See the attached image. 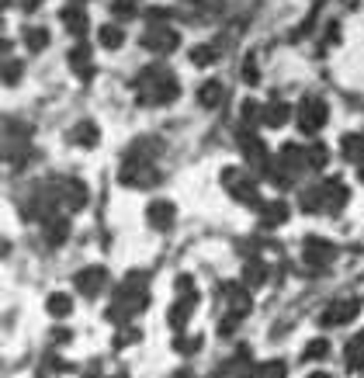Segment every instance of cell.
Returning a JSON list of instances; mask_svg holds the SVG:
<instances>
[{"label": "cell", "instance_id": "d4e9b609", "mask_svg": "<svg viewBox=\"0 0 364 378\" xmlns=\"http://www.w3.org/2000/svg\"><path fill=\"white\" fill-rule=\"evenodd\" d=\"M285 361H268V364H260V371H257V378H285Z\"/></svg>", "mask_w": 364, "mask_h": 378}, {"label": "cell", "instance_id": "9a60e30c", "mask_svg": "<svg viewBox=\"0 0 364 378\" xmlns=\"http://www.w3.org/2000/svg\"><path fill=\"white\" fill-rule=\"evenodd\" d=\"M288 118H291V108L281 104V101H274V104L264 108V125H271V129H281Z\"/></svg>", "mask_w": 364, "mask_h": 378}, {"label": "cell", "instance_id": "4fadbf2b", "mask_svg": "<svg viewBox=\"0 0 364 378\" xmlns=\"http://www.w3.org/2000/svg\"><path fill=\"white\" fill-rule=\"evenodd\" d=\"M260 215H264V226H281V223L288 219V205H285V198L260 205Z\"/></svg>", "mask_w": 364, "mask_h": 378}, {"label": "cell", "instance_id": "1f68e13d", "mask_svg": "<svg viewBox=\"0 0 364 378\" xmlns=\"http://www.w3.org/2000/svg\"><path fill=\"white\" fill-rule=\"evenodd\" d=\"M326 351H330V344H326V340H312V344L305 347V357H323Z\"/></svg>", "mask_w": 364, "mask_h": 378}, {"label": "cell", "instance_id": "ba28073f", "mask_svg": "<svg viewBox=\"0 0 364 378\" xmlns=\"http://www.w3.org/2000/svg\"><path fill=\"white\" fill-rule=\"evenodd\" d=\"M333 260V247L326 240H305V264L309 267H326Z\"/></svg>", "mask_w": 364, "mask_h": 378}, {"label": "cell", "instance_id": "7c38bea8", "mask_svg": "<svg viewBox=\"0 0 364 378\" xmlns=\"http://www.w3.org/2000/svg\"><path fill=\"white\" fill-rule=\"evenodd\" d=\"M222 97H226V87H222L219 80H205V84L198 87V101H201V108H216Z\"/></svg>", "mask_w": 364, "mask_h": 378}, {"label": "cell", "instance_id": "9c48e42d", "mask_svg": "<svg viewBox=\"0 0 364 378\" xmlns=\"http://www.w3.org/2000/svg\"><path fill=\"white\" fill-rule=\"evenodd\" d=\"M281 167H288V174H302L309 167V149H298V146H285L281 149Z\"/></svg>", "mask_w": 364, "mask_h": 378}, {"label": "cell", "instance_id": "d6986e66", "mask_svg": "<svg viewBox=\"0 0 364 378\" xmlns=\"http://www.w3.org/2000/svg\"><path fill=\"white\" fill-rule=\"evenodd\" d=\"M49 312H52V316H70V312H73V299L63 295V292L49 295Z\"/></svg>", "mask_w": 364, "mask_h": 378}, {"label": "cell", "instance_id": "5bb4252c", "mask_svg": "<svg viewBox=\"0 0 364 378\" xmlns=\"http://www.w3.org/2000/svg\"><path fill=\"white\" fill-rule=\"evenodd\" d=\"M226 299H229V309H233L236 316H246V309H250V292H246L243 285H226Z\"/></svg>", "mask_w": 364, "mask_h": 378}, {"label": "cell", "instance_id": "603a6c76", "mask_svg": "<svg viewBox=\"0 0 364 378\" xmlns=\"http://www.w3.org/2000/svg\"><path fill=\"white\" fill-rule=\"evenodd\" d=\"M347 361H350V368H361V364H364V333H357V337L347 344Z\"/></svg>", "mask_w": 364, "mask_h": 378}, {"label": "cell", "instance_id": "d6a6232c", "mask_svg": "<svg viewBox=\"0 0 364 378\" xmlns=\"http://www.w3.org/2000/svg\"><path fill=\"white\" fill-rule=\"evenodd\" d=\"M112 11H115L118 18H132V14H135V8H132V0H115V4H112Z\"/></svg>", "mask_w": 364, "mask_h": 378}, {"label": "cell", "instance_id": "6da1fadb", "mask_svg": "<svg viewBox=\"0 0 364 378\" xmlns=\"http://www.w3.org/2000/svg\"><path fill=\"white\" fill-rule=\"evenodd\" d=\"M174 97H177V80H174L167 70L149 66V70L139 77V101H146V104H167V101H174Z\"/></svg>", "mask_w": 364, "mask_h": 378}, {"label": "cell", "instance_id": "30bf717a", "mask_svg": "<svg viewBox=\"0 0 364 378\" xmlns=\"http://www.w3.org/2000/svg\"><path fill=\"white\" fill-rule=\"evenodd\" d=\"M70 66H73V73L83 77V80L94 77V63H90V49H87V45H77V49L70 52Z\"/></svg>", "mask_w": 364, "mask_h": 378}, {"label": "cell", "instance_id": "44dd1931", "mask_svg": "<svg viewBox=\"0 0 364 378\" xmlns=\"http://www.w3.org/2000/svg\"><path fill=\"white\" fill-rule=\"evenodd\" d=\"M122 42H125V32H122V28H115V25H104V28H101V45H104V49H118Z\"/></svg>", "mask_w": 364, "mask_h": 378}, {"label": "cell", "instance_id": "836d02e7", "mask_svg": "<svg viewBox=\"0 0 364 378\" xmlns=\"http://www.w3.org/2000/svg\"><path fill=\"white\" fill-rule=\"evenodd\" d=\"M18 77H21V63L11 60V63L4 66V84H18Z\"/></svg>", "mask_w": 364, "mask_h": 378}, {"label": "cell", "instance_id": "ac0fdd59", "mask_svg": "<svg viewBox=\"0 0 364 378\" xmlns=\"http://www.w3.org/2000/svg\"><path fill=\"white\" fill-rule=\"evenodd\" d=\"M97 136H101V132H97L94 122H80V125L73 129V139H77L80 146H97Z\"/></svg>", "mask_w": 364, "mask_h": 378}, {"label": "cell", "instance_id": "3957f363", "mask_svg": "<svg viewBox=\"0 0 364 378\" xmlns=\"http://www.w3.org/2000/svg\"><path fill=\"white\" fill-rule=\"evenodd\" d=\"M222 184H226L229 194H236L239 201H246V205H260V198H253V181H250L239 167H229V171L222 174Z\"/></svg>", "mask_w": 364, "mask_h": 378}, {"label": "cell", "instance_id": "52a82bcc", "mask_svg": "<svg viewBox=\"0 0 364 378\" xmlns=\"http://www.w3.org/2000/svg\"><path fill=\"white\" fill-rule=\"evenodd\" d=\"M361 312V302L357 299H347V302H333L326 312H323V327H337V323H350L354 316Z\"/></svg>", "mask_w": 364, "mask_h": 378}, {"label": "cell", "instance_id": "5b68a950", "mask_svg": "<svg viewBox=\"0 0 364 378\" xmlns=\"http://www.w3.org/2000/svg\"><path fill=\"white\" fill-rule=\"evenodd\" d=\"M104 281H108V271H104V267H83V271L77 275V288H80L87 299L101 295Z\"/></svg>", "mask_w": 364, "mask_h": 378}, {"label": "cell", "instance_id": "4316f807", "mask_svg": "<svg viewBox=\"0 0 364 378\" xmlns=\"http://www.w3.org/2000/svg\"><path fill=\"white\" fill-rule=\"evenodd\" d=\"M309 167H316V171L326 167V146L323 142H316V146L309 149Z\"/></svg>", "mask_w": 364, "mask_h": 378}, {"label": "cell", "instance_id": "8992f818", "mask_svg": "<svg viewBox=\"0 0 364 378\" xmlns=\"http://www.w3.org/2000/svg\"><path fill=\"white\" fill-rule=\"evenodd\" d=\"M146 219H149V226H153V229H170V226H174V219H177V208H174L170 201H149Z\"/></svg>", "mask_w": 364, "mask_h": 378}, {"label": "cell", "instance_id": "d590c367", "mask_svg": "<svg viewBox=\"0 0 364 378\" xmlns=\"http://www.w3.org/2000/svg\"><path fill=\"white\" fill-rule=\"evenodd\" d=\"M312 378H330V375H312Z\"/></svg>", "mask_w": 364, "mask_h": 378}, {"label": "cell", "instance_id": "8fae6325", "mask_svg": "<svg viewBox=\"0 0 364 378\" xmlns=\"http://www.w3.org/2000/svg\"><path fill=\"white\" fill-rule=\"evenodd\" d=\"M323 191H326V212H340L347 205V184L343 181H326Z\"/></svg>", "mask_w": 364, "mask_h": 378}, {"label": "cell", "instance_id": "e575fe53", "mask_svg": "<svg viewBox=\"0 0 364 378\" xmlns=\"http://www.w3.org/2000/svg\"><path fill=\"white\" fill-rule=\"evenodd\" d=\"M38 4H42V0H25V8H28V11H31V8H38Z\"/></svg>", "mask_w": 364, "mask_h": 378}, {"label": "cell", "instance_id": "484cf974", "mask_svg": "<svg viewBox=\"0 0 364 378\" xmlns=\"http://www.w3.org/2000/svg\"><path fill=\"white\" fill-rule=\"evenodd\" d=\"M66 233H70L66 219H52V226H49V243H63Z\"/></svg>", "mask_w": 364, "mask_h": 378}, {"label": "cell", "instance_id": "ffe728a7", "mask_svg": "<svg viewBox=\"0 0 364 378\" xmlns=\"http://www.w3.org/2000/svg\"><path fill=\"white\" fill-rule=\"evenodd\" d=\"M243 278H246V285H257V288H260V285L268 281V267L260 264V260H257V264L250 260V264H246V271H243Z\"/></svg>", "mask_w": 364, "mask_h": 378}, {"label": "cell", "instance_id": "7402d4cb", "mask_svg": "<svg viewBox=\"0 0 364 378\" xmlns=\"http://www.w3.org/2000/svg\"><path fill=\"white\" fill-rule=\"evenodd\" d=\"M343 156L347 160H361L364 164V139L361 136H343Z\"/></svg>", "mask_w": 364, "mask_h": 378}, {"label": "cell", "instance_id": "83f0119b", "mask_svg": "<svg viewBox=\"0 0 364 378\" xmlns=\"http://www.w3.org/2000/svg\"><path fill=\"white\" fill-rule=\"evenodd\" d=\"M66 191H70V208H80V205L87 201V198H83V194H87V191H83V184H77V181H66Z\"/></svg>", "mask_w": 364, "mask_h": 378}, {"label": "cell", "instance_id": "cb8c5ba5", "mask_svg": "<svg viewBox=\"0 0 364 378\" xmlns=\"http://www.w3.org/2000/svg\"><path fill=\"white\" fill-rule=\"evenodd\" d=\"M191 63L194 66H212L216 63V49L212 45H194L191 49Z\"/></svg>", "mask_w": 364, "mask_h": 378}, {"label": "cell", "instance_id": "e0dca14e", "mask_svg": "<svg viewBox=\"0 0 364 378\" xmlns=\"http://www.w3.org/2000/svg\"><path fill=\"white\" fill-rule=\"evenodd\" d=\"M60 18H63V25H66V28H70L73 35H80V32H87V14H83L80 8H66V11L60 14Z\"/></svg>", "mask_w": 364, "mask_h": 378}, {"label": "cell", "instance_id": "277c9868", "mask_svg": "<svg viewBox=\"0 0 364 378\" xmlns=\"http://www.w3.org/2000/svg\"><path fill=\"white\" fill-rule=\"evenodd\" d=\"M142 45H146L149 52H170V49H177V32L156 25V28H149V32L142 35Z\"/></svg>", "mask_w": 364, "mask_h": 378}, {"label": "cell", "instance_id": "7a4b0ae2", "mask_svg": "<svg viewBox=\"0 0 364 378\" xmlns=\"http://www.w3.org/2000/svg\"><path fill=\"white\" fill-rule=\"evenodd\" d=\"M323 125H326V101L323 97H305L298 104V129L305 136H312V132H320Z\"/></svg>", "mask_w": 364, "mask_h": 378}, {"label": "cell", "instance_id": "f546056e", "mask_svg": "<svg viewBox=\"0 0 364 378\" xmlns=\"http://www.w3.org/2000/svg\"><path fill=\"white\" fill-rule=\"evenodd\" d=\"M174 347H177L181 354H194V351L201 347V337H191V340H184V337H177V340H174Z\"/></svg>", "mask_w": 364, "mask_h": 378}, {"label": "cell", "instance_id": "f1b7e54d", "mask_svg": "<svg viewBox=\"0 0 364 378\" xmlns=\"http://www.w3.org/2000/svg\"><path fill=\"white\" fill-rule=\"evenodd\" d=\"M25 42H28V49H35V52H38V49H45V45H49V35H45L42 28H35V32H28V35H25Z\"/></svg>", "mask_w": 364, "mask_h": 378}, {"label": "cell", "instance_id": "4dcf8cb0", "mask_svg": "<svg viewBox=\"0 0 364 378\" xmlns=\"http://www.w3.org/2000/svg\"><path fill=\"white\" fill-rule=\"evenodd\" d=\"M260 112H264V108L253 104V101H246V104H243V118H246V122H264V115H260Z\"/></svg>", "mask_w": 364, "mask_h": 378}, {"label": "cell", "instance_id": "2e32d148", "mask_svg": "<svg viewBox=\"0 0 364 378\" xmlns=\"http://www.w3.org/2000/svg\"><path fill=\"white\" fill-rule=\"evenodd\" d=\"M191 302H194L191 292H187L181 302H174V309H170V327H174V330H184V323H187V316H191Z\"/></svg>", "mask_w": 364, "mask_h": 378}]
</instances>
